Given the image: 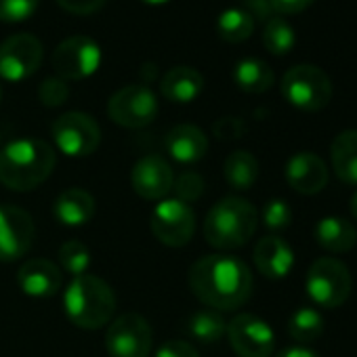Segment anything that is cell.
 Here are the masks:
<instances>
[{"label":"cell","instance_id":"obj_13","mask_svg":"<svg viewBox=\"0 0 357 357\" xmlns=\"http://www.w3.org/2000/svg\"><path fill=\"white\" fill-rule=\"evenodd\" d=\"M227 338L238 357H271L275 349L271 326L252 313L236 315L227 324Z\"/></svg>","mask_w":357,"mask_h":357},{"label":"cell","instance_id":"obj_5","mask_svg":"<svg viewBox=\"0 0 357 357\" xmlns=\"http://www.w3.org/2000/svg\"><path fill=\"white\" fill-rule=\"evenodd\" d=\"M282 95L301 112H319L332 99V80L317 66L301 63L284 74Z\"/></svg>","mask_w":357,"mask_h":357},{"label":"cell","instance_id":"obj_17","mask_svg":"<svg viewBox=\"0 0 357 357\" xmlns=\"http://www.w3.org/2000/svg\"><path fill=\"white\" fill-rule=\"evenodd\" d=\"M17 284L22 292L32 298H51L63 286L61 269L47 259H30L17 271Z\"/></svg>","mask_w":357,"mask_h":357},{"label":"cell","instance_id":"obj_24","mask_svg":"<svg viewBox=\"0 0 357 357\" xmlns=\"http://www.w3.org/2000/svg\"><path fill=\"white\" fill-rule=\"evenodd\" d=\"M273 70L257 57H246L234 68V82L250 95H261L273 86Z\"/></svg>","mask_w":357,"mask_h":357},{"label":"cell","instance_id":"obj_8","mask_svg":"<svg viewBox=\"0 0 357 357\" xmlns=\"http://www.w3.org/2000/svg\"><path fill=\"white\" fill-rule=\"evenodd\" d=\"M57 149L70 158L91 155L101 143V128L93 116L82 112H70L59 116L51 128Z\"/></svg>","mask_w":357,"mask_h":357},{"label":"cell","instance_id":"obj_23","mask_svg":"<svg viewBox=\"0 0 357 357\" xmlns=\"http://www.w3.org/2000/svg\"><path fill=\"white\" fill-rule=\"evenodd\" d=\"M315 238L324 250L340 255L357 244V229L340 217H324L315 225Z\"/></svg>","mask_w":357,"mask_h":357},{"label":"cell","instance_id":"obj_16","mask_svg":"<svg viewBox=\"0 0 357 357\" xmlns=\"http://www.w3.org/2000/svg\"><path fill=\"white\" fill-rule=\"evenodd\" d=\"M286 181L296 194H319L328 183V166L317 153L298 151L286 164Z\"/></svg>","mask_w":357,"mask_h":357},{"label":"cell","instance_id":"obj_36","mask_svg":"<svg viewBox=\"0 0 357 357\" xmlns=\"http://www.w3.org/2000/svg\"><path fill=\"white\" fill-rule=\"evenodd\" d=\"M213 132L219 137V139H225V141H229V139H240L244 132H246V124L240 120V118H221V120H217L215 122V126H213Z\"/></svg>","mask_w":357,"mask_h":357},{"label":"cell","instance_id":"obj_38","mask_svg":"<svg viewBox=\"0 0 357 357\" xmlns=\"http://www.w3.org/2000/svg\"><path fill=\"white\" fill-rule=\"evenodd\" d=\"M271 3V9L275 13H282V15H296L301 11H305L313 0H269Z\"/></svg>","mask_w":357,"mask_h":357},{"label":"cell","instance_id":"obj_30","mask_svg":"<svg viewBox=\"0 0 357 357\" xmlns=\"http://www.w3.org/2000/svg\"><path fill=\"white\" fill-rule=\"evenodd\" d=\"M59 263L61 269L72 273L74 278L84 275L91 267V250L86 244L78 240H70L59 248Z\"/></svg>","mask_w":357,"mask_h":357},{"label":"cell","instance_id":"obj_12","mask_svg":"<svg viewBox=\"0 0 357 357\" xmlns=\"http://www.w3.org/2000/svg\"><path fill=\"white\" fill-rule=\"evenodd\" d=\"M45 57L43 43L32 34H15L0 45V78L9 82L28 80Z\"/></svg>","mask_w":357,"mask_h":357},{"label":"cell","instance_id":"obj_44","mask_svg":"<svg viewBox=\"0 0 357 357\" xmlns=\"http://www.w3.org/2000/svg\"><path fill=\"white\" fill-rule=\"evenodd\" d=\"M0 145H3V135H0Z\"/></svg>","mask_w":357,"mask_h":357},{"label":"cell","instance_id":"obj_4","mask_svg":"<svg viewBox=\"0 0 357 357\" xmlns=\"http://www.w3.org/2000/svg\"><path fill=\"white\" fill-rule=\"evenodd\" d=\"M257 225V208L246 198L227 196L208 211L204 221V238L213 248L236 250L250 242Z\"/></svg>","mask_w":357,"mask_h":357},{"label":"cell","instance_id":"obj_14","mask_svg":"<svg viewBox=\"0 0 357 357\" xmlns=\"http://www.w3.org/2000/svg\"><path fill=\"white\" fill-rule=\"evenodd\" d=\"M36 238L32 217L17 206H0V261L11 263L28 255Z\"/></svg>","mask_w":357,"mask_h":357},{"label":"cell","instance_id":"obj_27","mask_svg":"<svg viewBox=\"0 0 357 357\" xmlns=\"http://www.w3.org/2000/svg\"><path fill=\"white\" fill-rule=\"evenodd\" d=\"M217 32L225 43H244L255 32V17L246 9H225L217 20Z\"/></svg>","mask_w":357,"mask_h":357},{"label":"cell","instance_id":"obj_1","mask_svg":"<svg viewBox=\"0 0 357 357\" xmlns=\"http://www.w3.org/2000/svg\"><path fill=\"white\" fill-rule=\"evenodd\" d=\"M192 292L215 311H234L252 294L248 265L231 255H208L190 269Z\"/></svg>","mask_w":357,"mask_h":357},{"label":"cell","instance_id":"obj_2","mask_svg":"<svg viewBox=\"0 0 357 357\" xmlns=\"http://www.w3.org/2000/svg\"><path fill=\"white\" fill-rule=\"evenodd\" d=\"M55 149L40 139H15L0 149V183L11 192H32L55 168Z\"/></svg>","mask_w":357,"mask_h":357},{"label":"cell","instance_id":"obj_42","mask_svg":"<svg viewBox=\"0 0 357 357\" xmlns=\"http://www.w3.org/2000/svg\"><path fill=\"white\" fill-rule=\"evenodd\" d=\"M143 3H147V5H164V3H168V0H143Z\"/></svg>","mask_w":357,"mask_h":357},{"label":"cell","instance_id":"obj_10","mask_svg":"<svg viewBox=\"0 0 357 357\" xmlns=\"http://www.w3.org/2000/svg\"><path fill=\"white\" fill-rule=\"evenodd\" d=\"M109 118L124 128H143L158 116V99L145 84H128L107 101Z\"/></svg>","mask_w":357,"mask_h":357},{"label":"cell","instance_id":"obj_19","mask_svg":"<svg viewBox=\"0 0 357 357\" xmlns=\"http://www.w3.org/2000/svg\"><path fill=\"white\" fill-rule=\"evenodd\" d=\"M255 265L269 280L286 278L294 267V252L288 242L278 236L261 238L255 246Z\"/></svg>","mask_w":357,"mask_h":357},{"label":"cell","instance_id":"obj_29","mask_svg":"<svg viewBox=\"0 0 357 357\" xmlns=\"http://www.w3.org/2000/svg\"><path fill=\"white\" fill-rule=\"evenodd\" d=\"M294 43H296V34L288 22H284L280 17H273L267 22V26L263 30V45L271 55L290 53Z\"/></svg>","mask_w":357,"mask_h":357},{"label":"cell","instance_id":"obj_25","mask_svg":"<svg viewBox=\"0 0 357 357\" xmlns=\"http://www.w3.org/2000/svg\"><path fill=\"white\" fill-rule=\"evenodd\" d=\"M223 172H225V181L229 183V188L238 192H246L259 178V162L250 151L236 149L227 155Z\"/></svg>","mask_w":357,"mask_h":357},{"label":"cell","instance_id":"obj_7","mask_svg":"<svg viewBox=\"0 0 357 357\" xmlns=\"http://www.w3.org/2000/svg\"><path fill=\"white\" fill-rule=\"evenodd\" d=\"M151 234L158 242L170 248H181L192 242L196 234V215L190 204L164 198L151 213Z\"/></svg>","mask_w":357,"mask_h":357},{"label":"cell","instance_id":"obj_9","mask_svg":"<svg viewBox=\"0 0 357 357\" xmlns=\"http://www.w3.org/2000/svg\"><path fill=\"white\" fill-rule=\"evenodd\" d=\"M153 347V332L139 313L116 317L105 334V351L109 357H147Z\"/></svg>","mask_w":357,"mask_h":357},{"label":"cell","instance_id":"obj_32","mask_svg":"<svg viewBox=\"0 0 357 357\" xmlns=\"http://www.w3.org/2000/svg\"><path fill=\"white\" fill-rule=\"evenodd\" d=\"M263 223L271 231H284L292 223V208L284 200H269L263 208Z\"/></svg>","mask_w":357,"mask_h":357},{"label":"cell","instance_id":"obj_3","mask_svg":"<svg viewBox=\"0 0 357 357\" xmlns=\"http://www.w3.org/2000/svg\"><path fill=\"white\" fill-rule=\"evenodd\" d=\"M63 309L74 326L84 330H99L114 319L116 294L107 282L84 273L74 278L63 290Z\"/></svg>","mask_w":357,"mask_h":357},{"label":"cell","instance_id":"obj_26","mask_svg":"<svg viewBox=\"0 0 357 357\" xmlns=\"http://www.w3.org/2000/svg\"><path fill=\"white\" fill-rule=\"evenodd\" d=\"M185 330L194 340L204 342V344H213V342H219L227 334V321L219 311L204 309V311L194 313L188 319Z\"/></svg>","mask_w":357,"mask_h":357},{"label":"cell","instance_id":"obj_41","mask_svg":"<svg viewBox=\"0 0 357 357\" xmlns=\"http://www.w3.org/2000/svg\"><path fill=\"white\" fill-rule=\"evenodd\" d=\"M351 215H353V219L357 221V194L351 198Z\"/></svg>","mask_w":357,"mask_h":357},{"label":"cell","instance_id":"obj_43","mask_svg":"<svg viewBox=\"0 0 357 357\" xmlns=\"http://www.w3.org/2000/svg\"><path fill=\"white\" fill-rule=\"evenodd\" d=\"M0 101H3V86H0Z\"/></svg>","mask_w":357,"mask_h":357},{"label":"cell","instance_id":"obj_15","mask_svg":"<svg viewBox=\"0 0 357 357\" xmlns=\"http://www.w3.org/2000/svg\"><path fill=\"white\" fill-rule=\"evenodd\" d=\"M130 185L143 200H164L174 185L172 166L160 155H143L132 166Z\"/></svg>","mask_w":357,"mask_h":357},{"label":"cell","instance_id":"obj_40","mask_svg":"<svg viewBox=\"0 0 357 357\" xmlns=\"http://www.w3.org/2000/svg\"><path fill=\"white\" fill-rule=\"evenodd\" d=\"M275 357H319V355L311 349H305V347H290V349L280 351Z\"/></svg>","mask_w":357,"mask_h":357},{"label":"cell","instance_id":"obj_31","mask_svg":"<svg viewBox=\"0 0 357 357\" xmlns=\"http://www.w3.org/2000/svg\"><path fill=\"white\" fill-rule=\"evenodd\" d=\"M204 178L194 172V170H185L183 174H178V178H174V194H176V200H181L185 204H192V202H198L204 194Z\"/></svg>","mask_w":357,"mask_h":357},{"label":"cell","instance_id":"obj_20","mask_svg":"<svg viewBox=\"0 0 357 357\" xmlns=\"http://www.w3.org/2000/svg\"><path fill=\"white\" fill-rule=\"evenodd\" d=\"M53 215L66 227H82L95 217V198L86 190L70 188L57 196Z\"/></svg>","mask_w":357,"mask_h":357},{"label":"cell","instance_id":"obj_35","mask_svg":"<svg viewBox=\"0 0 357 357\" xmlns=\"http://www.w3.org/2000/svg\"><path fill=\"white\" fill-rule=\"evenodd\" d=\"M153 357H200L196 347L188 340H168L158 347Z\"/></svg>","mask_w":357,"mask_h":357},{"label":"cell","instance_id":"obj_37","mask_svg":"<svg viewBox=\"0 0 357 357\" xmlns=\"http://www.w3.org/2000/svg\"><path fill=\"white\" fill-rule=\"evenodd\" d=\"M105 0H57V5L74 15H91L103 7Z\"/></svg>","mask_w":357,"mask_h":357},{"label":"cell","instance_id":"obj_28","mask_svg":"<svg viewBox=\"0 0 357 357\" xmlns=\"http://www.w3.org/2000/svg\"><path fill=\"white\" fill-rule=\"evenodd\" d=\"M288 332L294 340L298 342H313L321 336L324 332V319L315 309L303 307L298 309L290 321H288Z\"/></svg>","mask_w":357,"mask_h":357},{"label":"cell","instance_id":"obj_11","mask_svg":"<svg viewBox=\"0 0 357 357\" xmlns=\"http://www.w3.org/2000/svg\"><path fill=\"white\" fill-rule=\"evenodd\" d=\"M101 66V49L89 36L66 38L53 53V68L61 80L91 78Z\"/></svg>","mask_w":357,"mask_h":357},{"label":"cell","instance_id":"obj_33","mask_svg":"<svg viewBox=\"0 0 357 357\" xmlns=\"http://www.w3.org/2000/svg\"><path fill=\"white\" fill-rule=\"evenodd\" d=\"M68 97H70V86L59 76L57 78H47L38 89V99L47 107H59V105H63L68 101Z\"/></svg>","mask_w":357,"mask_h":357},{"label":"cell","instance_id":"obj_6","mask_svg":"<svg viewBox=\"0 0 357 357\" xmlns=\"http://www.w3.org/2000/svg\"><path fill=\"white\" fill-rule=\"evenodd\" d=\"M351 284L353 282H351L349 267L332 257L317 259L309 267L305 280L309 298L324 309L340 307L351 294Z\"/></svg>","mask_w":357,"mask_h":357},{"label":"cell","instance_id":"obj_18","mask_svg":"<svg viewBox=\"0 0 357 357\" xmlns=\"http://www.w3.org/2000/svg\"><path fill=\"white\" fill-rule=\"evenodd\" d=\"M164 147L172 160L178 164H196L208 151V139L204 130L194 124H176L168 130L164 139Z\"/></svg>","mask_w":357,"mask_h":357},{"label":"cell","instance_id":"obj_34","mask_svg":"<svg viewBox=\"0 0 357 357\" xmlns=\"http://www.w3.org/2000/svg\"><path fill=\"white\" fill-rule=\"evenodd\" d=\"M38 3L40 0H0V22H24L36 11Z\"/></svg>","mask_w":357,"mask_h":357},{"label":"cell","instance_id":"obj_39","mask_svg":"<svg viewBox=\"0 0 357 357\" xmlns=\"http://www.w3.org/2000/svg\"><path fill=\"white\" fill-rule=\"evenodd\" d=\"M244 3H246V11H248L252 17L257 15L259 20H269L271 13H273L269 0H244Z\"/></svg>","mask_w":357,"mask_h":357},{"label":"cell","instance_id":"obj_22","mask_svg":"<svg viewBox=\"0 0 357 357\" xmlns=\"http://www.w3.org/2000/svg\"><path fill=\"white\" fill-rule=\"evenodd\" d=\"M332 168L347 185H357V130L349 128L334 137L330 147Z\"/></svg>","mask_w":357,"mask_h":357},{"label":"cell","instance_id":"obj_21","mask_svg":"<svg viewBox=\"0 0 357 357\" xmlns=\"http://www.w3.org/2000/svg\"><path fill=\"white\" fill-rule=\"evenodd\" d=\"M160 89L162 95L172 103H192L204 91V76L194 68L178 66L164 74Z\"/></svg>","mask_w":357,"mask_h":357}]
</instances>
